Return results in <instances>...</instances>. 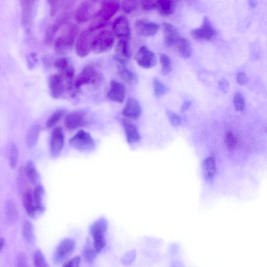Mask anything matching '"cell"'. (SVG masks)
Returning a JSON list of instances; mask_svg holds the SVG:
<instances>
[{
    "mask_svg": "<svg viewBox=\"0 0 267 267\" xmlns=\"http://www.w3.org/2000/svg\"><path fill=\"white\" fill-rule=\"evenodd\" d=\"M123 123L127 141L129 143L132 144L139 142L141 136L136 125L127 121H124Z\"/></svg>",
    "mask_w": 267,
    "mask_h": 267,
    "instance_id": "cb8c5ba5",
    "label": "cell"
},
{
    "mask_svg": "<svg viewBox=\"0 0 267 267\" xmlns=\"http://www.w3.org/2000/svg\"><path fill=\"white\" fill-rule=\"evenodd\" d=\"M135 28L139 35L147 37L156 35L159 29L157 24L142 20L135 22Z\"/></svg>",
    "mask_w": 267,
    "mask_h": 267,
    "instance_id": "44dd1931",
    "label": "cell"
},
{
    "mask_svg": "<svg viewBox=\"0 0 267 267\" xmlns=\"http://www.w3.org/2000/svg\"><path fill=\"white\" fill-rule=\"evenodd\" d=\"M122 10L125 14H131L135 11L138 6L137 1H124L122 3Z\"/></svg>",
    "mask_w": 267,
    "mask_h": 267,
    "instance_id": "60d3db41",
    "label": "cell"
},
{
    "mask_svg": "<svg viewBox=\"0 0 267 267\" xmlns=\"http://www.w3.org/2000/svg\"><path fill=\"white\" fill-rule=\"evenodd\" d=\"M17 267H28V260L26 255L20 252L17 256Z\"/></svg>",
    "mask_w": 267,
    "mask_h": 267,
    "instance_id": "7dc6e473",
    "label": "cell"
},
{
    "mask_svg": "<svg viewBox=\"0 0 267 267\" xmlns=\"http://www.w3.org/2000/svg\"><path fill=\"white\" fill-rule=\"evenodd\" d=\"M64 133L60 127H57L54 130L50 139V149L52 156H59L64 147Z\"/></svg>",
    "mask_w": 267,
    "mask_h": 267,
    "instance_id": "ac0fdd59",
    "label": "cell"
},
{
    "mask_svg": "<svg viewBox=\"0 0 267 267\" xmlns=\"http://www.w3.org/2000/svg\"><path fill=\"white\" fill-rule=\"evenodd\" d=\"M108 98L118 103H122L126 98V88L124 84L117 81H112L107 94Z\"/></svg>",
    "mask_w": 267,
    "mask_h": 267,
    "instance_id": "ffe728a7",
    "label": "cell"
},
{
    "mask_svg": "<svg viewBox=\"0 0 267 267\" xmlns=\"http://www.w3.org/2000/svg\"><path fill=\"white\" fill-rule=\"evenodd\" d=\"M114 43V36L108 30L101 31L93 38L91 44V50L96 55L109 52Z\"/></svg>",
    "mask_w": 267,
    "mask_h": 267,
    "instance_id": "3957f363",
    "label": "cell"
},
{
    "mask_svg": "<svg viewBox=\"0 0 267 267\" xmlns=\"http://www.w3.org/2000/svg\"><path fill=\"white\" fill-rule=\"evenodd\" d=\"M112 33L120 40L130 41L131 32L128 19L122 16L118 17L113 23Z\"/></svg>",
    "mask_w": 267,
    "mask_h": 267,
    "instance_id": "30bf717a",
    "label": "cell"
},
{
    "mask_svg": "<svg viewBox=\"0 0 267 267\" xmlns=\"http://www.w3.org/2000/svg\"><path fill=\"white\" fill-rule=\"evenodd\" d=\"M216 34L215 30L207 18L203 19L201 28L192 30L190 35L194 40L200 41H208Z\"/></svg>",
    "mask_w": 267,
    "mask_h": 267,
    "instance_id": "9a60e30c",
    "label": "cell"
},
{
    "mask_svg": "<svg viewBox=\"0 0 267 267\" xmlns=\"http://www.w3.org/2000/svg\"><path fill=\"white\" fill-rule=\"evenodd\" d=\"M67 2H60V1H48V3L50 6V15L52 17L55 16L60 9L63 6H65Z\"/></svg>",
    "mask_w": 267,
    "mask_h": 267,
    "instance_id": "7bdbcfd3",
    "label": "cell"
},
{
    "mask_svg": "<svg viewBox=\"0 0 267 267\" xmlns=\"http://www.w3.org/2000/svg\"><path fill=\"white\" fill-rule=\"evenodd\" d=\"M167 115L171 124L173 126H177L182 123V120L179 116L172 111H168Z\"/></svg>",
    "mask_w": 267,
    "mask_h": 267,
    "instance_id": "bcb514c9",
    "label": "cell"
},
{
    "mask_svg": "<svg viewBox=\"0 0 267 267\" xmlns=\"http://www.w3.org/2000/svg\"><path fill=\"white\" fill-rule=\"evenodd\" d=\"M177 49L180 55L184 59H188L192 55V48L189 42L185 38H180L177 42Z\"/></svg>",
    "mask_w": 267,
    "mask_h": 267,
    "instance_id": "4dcf8cb0",
    "label": "cell"
},
{
    "mask_svg": "<svg viewBox=\"0 0 267 267\" xmlns=\"http://www.w3.org/2000/svg\"><path fill=\"white\" fill-rule=\"evenodd\" d=\"M130 41L120 40L116 46L114 59L119 64L126 65V62L131 58Z\"/></svg>",
    "mask_w": 267,
    "mask_h": 267,
    "instance_id": "d6986e66",
    "label": "cell"
},
{
    "mask_svg": "<svg viewBox=\"0 0 267 267\" xmlns=\"http://www.w3.org/2000/svg\"><path fill=\"white\" fill-rule=\"evenodd\" d=\"M237 140L234 134L228 132L225 135V144L228 149H233L236 145Z\"/></svg>",
    "mask_w": 267,
    "mask_h": 267,
    "instance_id": "ee69618b",
    "label": "cell"
},
{
    "mask_svg": "<svg viewBox=\"0 0 267 267\" xmlns=\"http://www.w3.org/2000/svg\"><path fill=\"white\" fill-rule=\"evenodd\" d=\"M6 212L8 221L11 223L17 221L19 214L17 206L14 201L8 200L5 205Z\"/></svg>",
    "mask_w": 267,
    "mask_h": 267,
    "instance_id": "d6a6232c",
    "label": "cell"
},
{
    "mask_svg": "<svg viewBox=\"0 0 267 267\" xmlns=\"http://www.w3.org/2000/svg\"><path fill=\"white\" fill-rule=\"evenodd\" d=\"M65 110L63 109H58L54 112L47 121V128L48 129L53 128L65 116Z\"/></svg>",
    "mask_w": 267,
    "mask_h": 267,
    "instance_id": "e575fe53",
    "label": "cell"
},
{
    "mask_svg": "<svg viewBox=\"0 0 267 267\" xmlns=\"http://www.w3.org/2000/svg\"><path fill=\"white\" fill-rule=\"evenodd\" d=\"M202 170L205 179L208 181L212 180L216 171L215 161L213 157H209L203 161Z\"/></svg>",
    "mask_w": 267,
    "mask_h": 267,
    "instance_id": "4316f807",
    "label": "cell"
},
{
    "mask_svg": "<svg viewBox=\"0 0 267 267\" xmlns=\"http://www.w3.org/2000/svg\"><path fill=\"white\" fill-rule=\"evenodd\" d=\"M33 194L38 213H41L43 212L45 210L43 202L45 194L44 187L40 184L37 185Z\"/></svg>",
    "mask_w": 267,
    "mask_h": 267,
    "instance_id": "83f0119b",
    "label": "cell"
},
{
    "mask_svg": "<svg viewBox=\"0 0 267 267\" xmlns=\"http://www.w3.org/2000/svg\"><path fill=\"white\" fill-rule=\"evenodd\" d=\"M54 66L59 72V74L66 81L67 89L71 90L75 73L74 68L70 65L69 60L65 58L56 60Z\"/></svg>",
    "mask_w": 267,
    "mask_h": 267,
    "instance_id": "8fae6325",
    "label": "cell"
},
{
    "mask_svg": "<svg viewBox=\"0 0 267 267\" xmlns=\"http://www.w3.org/2000/svg\"><path fill=\"white\" fill-rule=\"evenodd\" d=\"M21 8V24L27 34L32 31L35 14L36 2L24 0L20 2Z\"/></svg>",
    "mask_w": 267,
    "mask_h": 267,
    "instance_id": "5b68a950",
    "label": "cell"
},
{
    "mask_svg": "<svg viewBox=\"0 0 267 267\" xmlns=\"http://www.w3.org/2000/svg\"><path fill=\"white\" fill-rule=\"evenodd\" d=\"M51 96L55 99H60L64 95L66 90L65 81L59 74L51 75L48 80Z\"/></svg>",
    "mask_w": 267,
    "mask_h": 267,
    "instance_id": "2e32d148",
    "label": "cell"
},
{
    "mask_svg": "<svg viewBox=\"0 0 267 267\" xmlns=\"http://www.w3.org/2000/svg\"><path fill=\"white\" fill-rule=\"evenodd\" d=\"M86 113L84 111H75L68 114L65 121L66 128L72 131L81 128L86 123Z\"/></svg>",
    "mask_w": 267,
    "mask_h": 267,
    "instance_id": "e0dca14e",
    "label": "cell"
},
{
    "mask_svg": "<svg viewBox=\"0 0 267 267\" xmlns=\"http://www.w3.org/2000/svg\"><path fill=\"white\" fill-rule=\"evenodd\" d=\"M135 60L139 67L147 69L154 67L157 63L155 54L145 46L139 49Z\"/></svg>",
    "mask_w": 267,
    "mask_h": 267,
    "instance_id": "4fadbf2b",
    "label": "cell"
},
{
    "mask_svg": "<svg viewBox=\"0 0 267 267\" xmlns=\"http://www.w3.org/2000/svg\"><path fill=\"white\" fill-rule=\"evenodd\" d=\"M108 223L105 218H101L93 224L90 232L93 238V246L98 253L103 250L107 245L105 234L107 231Z\"/></svg>",
    "mask_w": 267,
    "mask_h": 267,
    "instance_id": "277c9868",
    "label": "cell"
},
{
    "mask_svg": "<svg viewBox=\"0 0 267 267\" xmlns=\"http://www.w3.org/2000/svg\"><path fill=\"white\" fill-rule=\"evenodd\" d=\"M136 252L135 251H132L127 253L126 255L124 256V258L122 259L123 262H124V263H126V264L131 263V262L134 260L136 256Z\"/></svg>",
    "mask_w": 267,
    "mask_h": 267,
    "instance_id": "816d5d0a",
    "label": "cell"
},
{
    "mask_svg": "<svg viewBox=\"0 0 267 267\" xmlns=\"http://www.w3.org/2000/svg\"><path fill=\"white\" fill-rule=\"evenodd\" d=\"M163 33L164 43L168 47L172 46L180 40V33L172 24L164 23Z\"/></svg>",
    "mask_w": 267,
    "mask_h": 267,
    "instance_id": "7402d4cb",
    "label": "cell"
},
{
    "mask_svg": "<svg viewBox=\"0 0 267 267\" xmlns=\"http://www.w3.org/2000/svg\"><path fill=\"white\" fill-rule=\"evenodd\" d=\"M25 173L31 183L38 184V182L40 181V175L36 168L34 163L32 160L27 163L25 168Z\"/></svg>",
    "mask_w": 267,
    "mask_h": 267,
    "instance_id": "1f68e13d",
    "label": "cell"
},
{
    "mask_svg": "<svg viewBox=\"0 0 267 267\" xmlns=\"http://www.w3.org/2000/svg\"><path fill=\"white\" fill-rule=\"evenodd\" d=\"M121 7L117 1H103L100 3L99 9L97 11L93 20L88 30L92 33L105 28L109 21L116 15Z\"/></svg>",
    "mask_w": 267,
    "mask_h": 267,
    "instance_id": "6da1fadb",
    "label": "cell"
},
{
    "mask_svg": "<svg viewBox=\"0 0 267 267\" xmlns=\"http://www.w3.org/2000/svg\"><path fill=\"white\" fill-rule=\"evenodd\" d=\"M93 33L88 30L82 32L78 37L75 44L76 54L80 58H85L91 52V44Z\"/></svg>",
    "mask_w": 267,
    "mask_h": 267,
    "instance_id": "5bb4252c",
    "label": "cell"
},
{
    "mask_svg": "<svg viewBox=\"0 0 267 267\" xmlns=\"http://www.w3.org/2000/svg\"><path fill=\"white\" fill-rule=\"evenodd\" d=\"M70 13L65 12L57 18L56 22L47 29L44 39V43L47 45H51L54 42L55 38L60 30L66 25L70 18Z\"/></svg>",
    "mask_w": 267,
    "mask_h": 267,
    "instance_id": "7c38bea8",
    "label": "cell"
},
{
    "mask_svg": "<svg viewBox=\"0 0 267 267\" xmlns=\"http://www.w3.org/2000/svg\"><path fill=\"white\" fill-rule=\"evenodd\" d=\"M234 104L237 111H242L245 106V99L242 94L237 92L234 95Z\"/></svg>",
    "mask_w": 267,
    "mask_h": 267,
    "instance_id": "ab89813d",
    "label": "cell"
},
{
    "mask_svg": "<svg viewBox=\"0 0 267 267\" xmlns=\"http://www.w3.org/2000/svg\"><path fill=\"white\" fill-rule=\"evenodd\" d=\"M75 246V241L71 238L62 240L54 253V262L58 264L64 262L72 255Z\"/></svg>",
    "mask_w": 267,
    "mask_h": 267,
    "instance_id": "9c48e42d",
    "label": "cell"
},
{
    "mask_svg": "<svg viewBox=\"0 0 267 267\" xmlns=\"http://www.w3.org/2000/svg\"><path fill=\"white\" fill-rule=\"evenodd\" d=\"M141 107L138 101L130 98L127 101L122 113L127 118L137 119L141 115Z\"/></svg>",
    "mask_w": 267,
    "mask_h": 267,
    "instance_id": "603a6c76",
    "label": "cell"
},
{
    "mask_svg": "<svg viewBox=\"0 0 267 267\" xmlns=\"http://www.w3.org/2000/svg\"><path fill=\"white\" fill-rule=\"evenodd\" d=\"M97 11L96 2H83L76 9L74 17L78 23L83 24L93 19Z\"/></svg>",
    "mask_w": 267,
    "mask_h": 267,
    "instance_id": "52a82bcc",
    "label": "cell"
},
{
    "mask_svg": "<svg viewBox=\"0 0 267 267\" xmlns=\"http://www.w3.org/2000/svg\"><path fill=\"white\" fill-rule=\"evenodd\" d=\"M27 66L30 70L34 69L38 63L37 54L34 53H30L27 56Z\"/></svg>",
    "mask_w": 267,
    "mask_h": 267,
    "instance_id": "f6af8a7d",
    "label": "cell"
},
{
    "mask_svg": "<svg viewBox=\"0 0 267 267\" xmlns=\"http://www.w3.org/2000/svg\"><path fill=\"white\" fill-rule=\"evenodd\" d=\"M7 154L10 167L12 169H15L19 160V150L15 143H9L7 149Z\"/></svg>",
    "mask_w": 267,
    "mask_h": 267,
    "instance_id": "f1b7e54d",
    "label": "cell"
},
{
    "mask_svg": "<svg viewBox=\"0 0 267 267\" xmlns=\"http://www.w3.org/2000/svg\"><path fill=\"white\" fill-rule=\"evenodd\" d=\"M98 252L88 243H87L83 252V256L85 261L88 262H93L97 255Z\"/></svg>",
    "mask_w": 267,
    "mask_h": 267,
    "instance_id": "8d00e7d4",
    "label": "cell"
},
{
    "mask_svg": "<svg viewBox=\"0 0 267 267\" xmlns=\"http://www.w3.org/2000/svg\"><path fill=\"white\" fill-rule=\"evenodd\" d=\"M154 94L156 97H160L166 92V87L158 79H155L153 81Z\"/></svg>",
    "mask_w": 267,
    "mask_h": 267,
    "instance_id": "b9f144b4",
    "label": "cell"
},
{
    "mask_svg": "<svg viewBox=\"0 0 267 267\" xmlns=\"http://www.w3.org/2000/svg\"><path fill=\"white\" fill-rule=\"evenodd\" d=\"M161 66V73L164 75L169 74L172 69L171 60L169 57L165 54H161L160 57Z\"/></svg>",
    "mask_w": 267,
    "mask_h": 267,
    "instance_id": "74e56055",
    "label": "cell"
},
{
    "mask_svg": "<svg viewBox=\"0 0 267 267\" xmlns=\"http://www.w3.org/2000/svg\"><path fill=\"white\" fill-rule=\"evenodd\" d=\"M5 244V239H4V238L3 237L0 238V252H1L3 251L4 248Z\"/></svg>",
    "mask_w": 267,
    "mask_h": 267,
    "instance_id": "11a10c76",
    "label": "cell"
},
{
    "mask_svg": "<svg viewBox=\"0 0 267 267\" xmlns=\"http://www.w3.org/2000/svg\"><path fill=\"white\" fill-rule=\"evenodd\" d=\"M70 145L81 151H90L94 148V139L90 133L81 130L70 140Z\"/></svg>",
    "mask_w": 267,
    "mask_h": 267,
    "instance_id": "ba28073f",
    "label": "cell"
},
{
    "mask_svg": "<svg viewBox=\"0 0 267 267\" xmlns=\"http://www.w3.org/2000/svg\"><path fill=\"white\" fill-rule=\"evenodd\" d=\"M219 88L224 93H226L229 91V83L226 79H222L219 83Z\"/></svg>",
    "mask_w": 267,
    "mask_h": 267,
    "instance_id": "f5cc1de1",
    "label": "cell"
},
{
    "mask_svg": "<svg viewBox=\"0 0 267 267\" xmlns=\"http://www.w3.org/2000/svg\"><path fill=\"white\" fill-rule=\"evenodd\" d=\"M158 10L160 15L163 17L169 16L173 14L175 7L176 3L170 0H161L158 1Z\"/></svg>",
    "mask_w": 267,
    "mask_h": 267,
    "instance_id": "f546056e",
    "label": "cell"
},
{
    "mask_svg": "<svg viewBox=\"0 0 267 267\" xmlns=\"http://www.w3.org/2000/svg\"><path fill=\"white\" fill-rule=\"evenodd\" d=\"M141 6L146 11L157 9L158 7V1H143L141 2Z\"/></svg>",
    "mask_w": 267,
    "mask_h": 267,
    "instance_id": "c3c4849f",
    "label": "cell"
},
{
    "mask_svg": "<svg viewBox=\"0 0 267 267\" xmlns=\"http://www.w3.org/2000/svg\"><path fill=\"white\" fill-rule=\"evenodd\" d=\"M23 236L25 241L31 243L34 239V234L33 224L29 220L25 221L23 227Z\"/></svg>",
    "mask_w": 267,
    "mask_h": 267,
    "instance_id": "d590c367",
    "label": "cell"
},
{
    "mask_svg": "<svg viewBox=\"0 0 267 267\" xmlns=\"http://www.w3.org/2000/svg\"><path fill=\"white\" fill-rule=\"evenodd\" d=\"M79 32V28L78 25L71 24L67 31L59 37L55 42L56 52L60 55L69 53L74 47Z\"/></svg>",
    "mask_w": 267,
    "mask_h": 267,
    "instance_id": "7a4b0ae2",
    "label": "cell"
},
{
    "mask_svg": "<svg viewBox=\"0 0 267 267\" xmlns=\"http://www.w3.org/2000/svg\"><path fill=\"white\" fill-rule=\"evenodd\" d=\"M249 4L252 8H255L257 5L256 1H249Z\"/></svg>",
    "mask_w": 267,
    "mask_h": 267,
    "instance_id": "9f6ffc18",
    "label": "cell"
},
{
    "mask_svg": "<svg viewBox=\"0 0 267 267\" xmlns=\"http://www.w3.org/2000/svg\"><path fill=\"white\" fill-rule=\"evenodd\" d=\"M41 131V127L40 124H33L28 132L26 137V143L29 148L34 147L39 139Z\"/></svg>",
    "mask_w": 267,
    "mask_h": 267,
    "instance_id": "484cf974",
    "label": "cell"
},
{
    "mask_svg": "<svg viewBox=\"0 0 267 267\" xmlns=\"http://www.w3.org/2000/svg\"><path fill=\"white\" fill-rule=\"evenodd\" d=\"M118 70L120 77L127 83L132 84L135 80L134 74L125 65L119 64Z\"/></svg>",
    "mask_w": 267,
    "mask_h": 267,
    "instance_id": "836d02e7",
    "label": "cell"
},
{
    "mask_svg": "<svg viewBox=\"0 0 267 267\" xmlns=\"http://www.w3.org/2000/svg\"><path fill=\"white\" fill-rule=\"evenodd\" d=\"M190 105H191V102H190V101H185L182 107V108H181L182 111L185 112L186 110H187L188 108L190 107Z\"/></svg>",
    "mask_w": 267,
    "mask_h": 267,
    "instance_id": "db71d44e",
    "label": "cell"
},
{
    "mask_svg": "<svg viewBox=\"0 0 267 267\" xmlns=\"http://www.w3.org/2000/svg\"><path fill=\"white\" fill-rule=\"evenodd\" d=\"M23 205L25 209L32 218H35L38 213L33 194L30 191H27L23 195Z\"/></svg>",
    "mask_w": 267,
    "mask_h": 267,
    "instance_id": "d4e9b609",
    "label": "cell"
},
{
    "mask_svg": "<svg viewBox=\"0 0 267 267\" xmlns=\"http://www.w3.org/2000/svg\"><path fill=\"white\" fill-rule=\"evenodd\" d=\"M101 76L98 71L92 66L85 67L75 81L74 86L80 89L86 85H93L99 82Z\"/></svg>",
    "mask_w": 267,
    "mask_h": 267,
    "instance_id": "8992f818",
    "label": "cell"
},
{
    "mask_svg": "<svg viewBox=\"0 0 267 267\" xmlns=\"http://www.w3.org/2000/svg\"><path fill=\"white\" fill-rule=\"evenodd\" d=\"M81 261V257L79 256H76L65 262L62 267H80Z\"/></svg>",
    "mask_w": 267,
    "mask_h": 267,
    "instance_id": "681fc988",
    "label": "cell"
},
{
    "mask_svg": "<svg viewBox=\"0 0 267 267\" xmlns=\"http://www.w3.org/2000/svg\"><path fill=\"white\" fill-rule=\"evenodd\" d=\"M236 80L238 84L243 85L247 83L248 78L244 72H239L236 75Z\"/></svg>",
    "mask_w": 267,
    "mask_h": 267,
    "instance_id": "f907efd6",
    "label": "cell"
},
{
    "mask_svg": "<svg viewBox=\"0 0 267 267\" xmlns=\"http://www.w3.org/2000/svg\"><path fill=\"white\" fill-rule=\"evenodd\" d=\"M34 261L36 267H49L43 253L40 250H37L35 252Z\"/></svg>",
    "mask_w": 267,
    "mask_h": 267,
    "instance_id": "f35d334b",
    "label": "cell"
}]
</instances>
